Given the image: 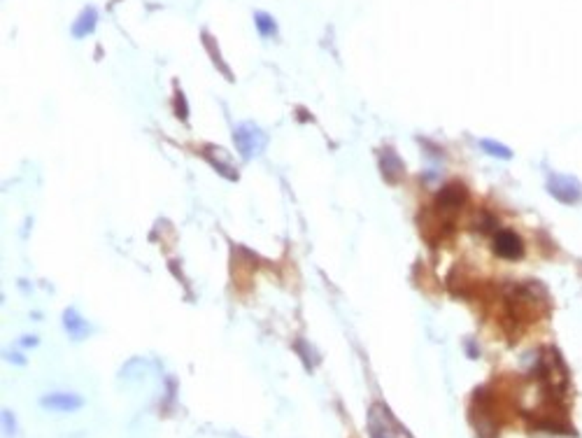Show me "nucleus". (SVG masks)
<instances>
[{
    "label": "nucleus",
    "instance_id": "f257e3e1",
    "mask_svg": "<svg viewBox=\"0 0 582 438\" xmlns=\"http://www.w3.org/2000/svg\"><path fill=\"white\" fill-rule=\"evenodd\" d=\"M233 145L242 156V161H254L257 156H261L266 151L268 136L261 126L252 122H240L233 126Z\"/></svg>",
    "mask_w": 582,
    "mask_h": 438
},
{
    "label": "nucleus",
    "instance_id": "f03ea898",
    "mask_svg": "<svg viewBox=\"0 0 582 438\" xmlns=\"http://www.w3.org/2000/svg\"><path fill=\"white\" fill-rule=\"evenodd\" d=\"M401 427L384 408V403H373L368 408V436L370 438H399Z\"/></svg>",
    "mask_w": 582,
    "mask_h": 438
},
{
    "label": "nucleus",
    "instance_id": "7ed1b4c3",
    "mask_svg": "<svg viewBox=\"0 0 582 438\" xmlns=\"http://www.w3.org/2000/svg\"><path fill=\"white\" fill-rule=\"evenodd\" d=\"M492 250L496 257L501 259H508V261H517L524 255V242L517 233L512 231H496L494 233V240H492Z\"/></svg>",
    "mask_w": 582,
    "mask_h": 438
},
{
    "label": "nucleus",
    "instance_id": "20e7f679",
    "mask_svg": "<svg viewBox=\"0 0 582 438\" xmlns=\"http://www.w3.org/2000/svg\"><path fill=\"white\" fill-rule=\"evenodd\" d=\"M63 328H65V333H68V338L75 343L87 341L89 336L94 333V326H91L89 319L72 306L63 310Z\"/></svg>",
    "mask_w": 582,
    "mask_h": 438
},
{
    "label": "nucleus",
    "instance_id": "39448f33",
    "mask_svg": "<svg viewBox=\"0 0 582 438\" xmlns=\"http://www.w3.org/2000/svg\"><path fill=\"white\" fill-rule=\"evenodd\" d=\"M40 406L52 412H75L84 406V397L75 392H49L40 399Z\"/></svg>",
    "mask_w": 582,
    "mask_h": 438
},
{
    "label": "nucleus",
    "instance_id": "423d86ee",
    "mask_svg": "<svg viewBox=\"0 0 582 438\" xmlns=\"http://www.w3.org/2000/svg\"><path fill=\"white\" fill-rule=\"evenodd\" d=\"M203 156L208 159V164L212 166L219 175H222V178L231 180V182L238 180V168H235L233 159L226 154L224 149H219L215 145H205L203 147Z\"/></svg>",
    "mask_w": 582,
    "mask_h": 438
},
{
    "label": "nucleus",
    "instance_id": "0eeeda50",
    "mask_svg": "<svg viewBox=\"0 0 582 438\" xmlns=\"http://www.w3.org/2000/svg\"><path fill=\"white\" fill-rule=\"evenodd\" d=\"M547 189L556 198V201H564V203H576L578 196H580V189L576 180H568V178H559V175H554L547 182Z\"/></svg>",
    "mask_w": 582,
    "mask_h": 438
},
{
    "label": "nucleus",
    "instance_id": "6e6552de",
    "mask_svg": "<svg viewBox=\"0 0 582 438\" xmlns=\"http://www.w3.org/2000/svg\"><path fill=\"white\" fill-rule=\"evenodd\" d=\"M379 171H382L384 175V180L389 182V184H396L401 178H403V173H406V168H403V161H401V156L396 154L394 149H384L382 154H379Z\"/></svg>",
    "mask_w": 582,
    "mask_h": 438
},
{
    "label": "nucleus",
    "instance_id": "1a4fd4ad",
    "mask_svg": "<svg viewBox=\"0 0 582 438\" xmlns=\"http://www.w3.org/2000/svg\"><path fill=\"white\" fill-rule=\"evenodd\" d=\"M436 201H438V208L443 210H459L466 203V189H463L461 184H450V187H445L438 193Z\"/></svg>",
    "mask_w": 582,
    "mask_h": 438
},
{
    "label": "nucleus",
    "instance_id": "9d476101",
    "mask_svg": "<svg viewBox=\"0 0 582 438\" xmlns=\"http://www.w3.org/2000/svg\"><path fill=\"white\" fill-rule=\"evenodd\" d=\"M96 23H98V12L94 10V7H87V10L77 16V21L72 23V36L75 38L89 36V33L96 28Z\"/></svg>",
    "mask_w": 582,
    "mask_h": 438
},
{
    "label": "nucleus",
    "instance_id": "9b49d317",
    "mask_svg": "<svg viewBox=\"0 0 582 438\" xmlns=\"http://www.w3.org/2000/svg\"><path fill=\"white\" fill-rule=\"evenodd\" d=\"M480 149L487 151L489 156H494V159H503V161H508V159H512V151L503 145V142L499 140H492V138H485V140H480Z\"/></svg>",
    "mask_w": 582,
    "mask_h": 438
},
{
    "label": "nucleus",
    "instance_id": "f8f14e48",
    "mask_svg": "<svg viewBox=\"0 0 582 438\" xmlns=\"http://www.w3.org/2000/svg\"><path fill=\"white\" fill-rule=\"evenodd\" d=\"M254 23H257V31L264 38H273L277 33V21L268 12H254Z\"/></svg>",
    "mask_w": 582,
    "mask_h": 438
},
{
    "label": "nucleus",
    "instance_id": "ddd939ff",
    "mask_svg": "<svg viewBox=\"0 0 582 438\" xmlns=\"http://www.w3.org/2000/svg\"><path fill=\"white\" fill-rule=\"evenodd\" d=\"M3 429L7 436H14L19 432V424H16V417L12 415V410H3Z\"/></svg>",
    "mask_w": 582,
    "mask_h": 438
},
{
    "label": "nucleus",
    "instance_id": "4468645a",
    "mask_svg": "<svg viewBox=\"0 0 582 438\" xmlns=\"http://www.w3.org/2000/svg\"><path fill=\"white\" fill-rule=\"evenodd\" d=\"M175 103H177V117L187 122V117H189V110H187V98H182L180 91H177V100H175Z\"/></svg>",
    "mask_w": 582,
    "mask_h": 438
},
{
    "label": "nucleus",
    "instance_id": "2eb2a0df",
    "mask_svg": "<svg viewBox=\"0 0 582 438\" xmlns=\"http://www.w3.org/2000/svg\"><path fill=\"white\" fill-rule=\"evenodd\" d=\"M5 357H7V361H12V364H16V366H26V357H23L19 350H16V352L7 350V352H5Z\"/></svg>",
    "mask_w": 582,
    "mask_h": 438
},
{
    "label": "nucleus",
    "instance_id": "dca6fc26",
    "mask_svg": "<svg viewBox=\"0 0 582 438\" xmlns=\"http://www.w3.org/2000/svg\"><path fill=\"white\" fill-rule=\"evenodd\" d=\"M40 343L38 336H21L19 338V350H28V348H36V345Z\"/></svg>",
    "mask_w": 582,
    "mask_h": 438
}]
</instances>
